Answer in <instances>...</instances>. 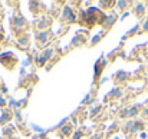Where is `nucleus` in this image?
<instances>
[{
  "mask_svg": "<svg viewBox=\"0 0 148 139\" xmlns=\"http://www.w3.org/2000/svg\"><path fill=\"white\" fill-rule=\"evenodd\" d=\"M79 22L81 25H85L88 27H94L97 25H105L106 16L103 14V12L98 7H89L88 10L81 12L79 14Z\"/></svg>",
  "mask_w": 148,
  "mask_h": 139,
  "instance_id": "1",
  "label": "nucleus"
},
{
  "mask_svg": "<svg viewBox=\"0 0 148 139\" xmlns=\"http://www.w3.org/2000/svg\"><path fill=\"white\" fill-rule=\"evenodd\" d=\"M16 62H17V59H16V56H13L12 52H4L0 55V63L3 66H6L7 69H13Z\"/></svg>",
  "mask_w": 148,
  "mask_h": 139,
  "instance_id": "2",
  "label": "nucleus"
},
{
  "mask_svg": "<svg viewBox=\"0 0 148 139\" xmlns=\"http://www.w3.org/2000/svg\"><path fill=\"white\" fill-rule=\"evenodd\" d=\"M144 128V123L141 121H128L125 125V131L127 134H137L138 131H141Z\"/></svg>",
  "mask_w": 148,
  "mask_h": 139,
  "instance_id": "3",
  "label": "nucleus"
},
{
  "mask_svg": "<svg viewBox=\"0 0 148 139\" xmlns=\"http://www.w3.org/2000/svg\"><path fill=\"white\" fill-rule=\"evenodd\" d=\"M106 65H108V62L103 57H99L98 60H97V63H95V80L99 79V76H101V73H102V70L105 69Z\"/></svg>",
  "mask_w": 148,
  "mask_h": 139,
  "instance_id": "4",
  "label": "nucleus"
},
{
  "mask_svg": "<svg viewBox=\"0 0 148 139\" xmlns=\"http://www.w3.org/2000/svg\"><path fill=\"white\" fill-rule=\"evenodd\" d=\"M62 19L65 20V22H68V23H73L75 20H76V16H75V13H73V10L71 9V7H63V13H62Z\"/></svg>",
  "mask_w": 148,
  "mask_h": 139,
  "instance_id": "5",
  "label": "nucleus"
},
{
  "mask_svg": "<svg viewBox=\"0 0 148 139\" xmlns=\"http://www.w3.org/2000/svg\"><path fill=\"white\" fill-rule=\"evenodd\" d=\"M25 25H26V22H25V19H23V17H20V16L13 17V20H12V26H13V27H16V29H17V32H19Z\"/></svg>",
  "mask_w": 148,
  "mask_h": 139,
  "instance_id": "6",
  "label": "nucleus"
},
{
  "mask_svg": "<svg viewBox=\"0 0 148 139\" xmlns=\"http://www.w3.org/2000/svg\"><path fill=\"white\" fill-rule=\"evenodd\" d=\"M38 42H39V45H46L48 43V40H49V32L48 30H43V32H40V33H38Z\"/></svg>",
  "mask_w": 148,
  "mask_h": 139,
  "instance_id": "7",
  "label": "nucleus"
},
{
  "mask_svg": "<svg viewBox=\"0 0 148 139\" xmlns=\"http://www.w3.org/2000/svg\"><path fill=\"white\" fill-rule=\"evenodd\" d=\"M116 19H118V16H115V14H112V16H108L106 17V20H105V25H103V27L105 29H109L115 22H116Z\"/></svg>",
  "mask_w": 148,
  "mask_h": 139,
  "instance_id": "8",
  "label": "nucleus"
},
{
  "mask_svg": "<svg viewBox=\"0 0 148 139\" xmlns=\"http://www.w3.org/2000/svg\"><path fill=\"white\" fill-rule=\"evenodd\" d=\"M134 12H135L137 16H143L144 12H145V4H144V3H138V4L134 7Z\"/></svg>",
  "mask_w": 148,
  "mask_h": 139,
  "instance_id": "9",
  "label": "nucleus"
},
{
  "mask_svg": "<svg viewBox=\"0 0 148 139\" xmlns=\"http://www.w3.org/2000/svg\"><path fill=\"white\" fill-rule=\"evenodd\" d=\"M115 79H116V80H119V82H124V80H127V79H128V73H127V72H124V70H119V72H116V73H115Z\"/></svg>",
  "mask_w": 148,
  "mask_h": 139,
  "instance_id": "10",
  "label": "nucleus"
},
{
  "mask_svg": "<svg viewBox=\"0 0 148 139\" xmlns=\"http://www.w3.org/2000/svg\"><path fill=\"white\" fill-rule=\"evenodd\" d=\"M122 96V92H121V89L119 88H114L109 95H108V97H114V99H118V97H121Z\"/></svg>",
  "mask_w": 148,
  "mask_h": 139,
  "instance_id": "11",
  "label": "nucleus"
},
{
  "mask_svg": "<svg viewBox=\"0 0 148 139\" xmlns=\"http://www.w3.org/2000/svg\"><path fill=\"white\" fill-rule=\"evenodd\" d=\"M10 118H12V115H10L9 112H6V110H4V112L1 113V116H0V123H1V125L7 123V122L10 121Z\"/></svg>",
  "mask_w": 148,
  "mask_h": 139,
  "instance_id": "12",
  "label": "nucleus"
},
{
  "mask_svg": "<svg viewBox=\"0 0 148 139\" xmlns=\"http://www.w3.org/2000/svg\"><path fill=\"white\" fill-rule=\"evenodd\" d=\"M19 46L22 47V49H26V47L29 46V37L27 36H22L19 39Z\"/></svg>",
  "mask_w": 148,
  "mask_h": 139,
  "instance_id": "13",
  "label": "nucleus"
},
{
  "mask_svg": "<svg viewBox=\"0 0 148 139\" xmlns=\"http://www.w3.org/2000/svg\"><path fill=\"white\" fill-rule=\"evenodd\" d=\"M60 134H62L63 136H68V135H71V134H72V126H71V125H65V126H62V129H60Z\"/></svg>",
  "mask_w": 148,
  "mask_h": 139,
  "instance_id": "14",
  "label": "nucleus"
},
{
  "mask_svg": "<svg viewBox=\"0 0 148 139\" xmlns=\"http://www.w3.org/2000/svg\"><path fill=\"white\" fill-rule=\"evenodd\" d=\"M84 42H85V37L78 35V36H75V37H73V40H72V45H73V46H78V45H81V43H84Z\"/></svg>",
  "mask_w": 148,
  "mask_h": 139,
  "instance_id": "15",
  "label": "nucleus"
},
{
  "mask_svg": "<svg viewBox=\"0 0 148 139\" xmlns=\"http://www.w3.org/2000/svg\"><path fill=\"white\" fill-rule=\"evenodd\" d=\"M138 112H140V106H138V105H135V106L130 108V118L137 116V115H138Z\"/></svg>",
  "mask_w": 148,
  "mask_h": 139,
  "instance_id": "16",
  "label": "nucleus"
},
{
  "mask_svg": "<svg viewBox=\"0 0 148 139\" xmlns=\"http://www.w3.org/2000/svg\"><path fill=\"white\" fill-rule=\"evenodd\" d=\"M115 4L118 6V9H119V10H125V9H127V6H128L130 3H128V1H116Z\"/></svg>",
  "mask_w": 148,
  "mask_h": 139,
  "instance_id": "17",
  "label": "nucleus"
},
{
  "mask_svg": "<svg viewBox=\"0 0 148 139\" xmlns=\"http://www.w3.org/2000/svg\"><path fill=\"white\" fill-rule=\"evenodd\" d=\"M52 53H53V50H52V49H46V50L43 52V55H42V57L48 60V59H49L50 56H52Z\"/></svg>",
  "mask_w": 148,
  "mask_h": 139,
  "instance_id": "18",
  "label": "nucleus"
},
{
  "mask_svg": "<svg viewBox=\"0 0 148 139\" xmlns=\"http://www.w3.org/2000/svg\"><path fill=\"white\" fill-rule=\"evenodd\" d=\"M119 116H121V118H130V108L122 109V112L119 113Z\"/></svg>",
  "mask_w": 148,
  "mask_h": 139,
  "instance_id": "19",
  "label": "nucleus"
},
{
  "mask_svg": "<svg viewBox=\"0 0 148 139\" xmlns=\"http://www.w3.org/2000/svg\"><path fill=\"white\" fill-rule=\"evenodd\" d=\"M114 4H115V1H101V6H105V9H108Z\"/></svg>",
  "mask_w": 148,
  "mask_h": 139,
  "instance_id": "20",
  "label": "nucleus"
},
{
  "mask_svg": "<svg viewBox=\"0 0 148 139\" xmlns=\"http://www.w3.org/2000/svg\"><path fill=\"white\" fill-rule=\"evenodd\" d=\"M82 135H84V134H82V131H76V132L73 134V139H81L82 138Z\"/></svg>",
  "mask_w": 148,
  "mask_h": 139,
  "instance_id": "21",
  "label": "nucleus"
},
{
  "mask_svg": "<svg viewBox=\"0 0 148 139\" xmlns=\"http://www.w3.org/2000/svg\"><path fill=\"white\" fill-rule=\"evenodd\" d=\"M101 36H102V33H101V35H97L95 37H92V43H94V45H97L99 40H101Z\"/></svg>",
  "mask_w": 148,
  "mask_h": 139,
  "instance_id": "22",
  "label": "nucleus"
},
{
  "mask_svg": "<svg viewBox=\"0 0 148 139\" xmlns=\"http://www.w3.org/2000/svg\"><path fill=\"white\" fill-rule=\"evenodd\" d=\"M99 110H101V106H97V108H94V109L91 110V115H92V116H94V115H97Z\"/></svg>",
  "mask_w": 148,
  "mask_h": 139,
  "instance_id": "23",
  "label": "nucleus"
},
{
  "mask_svg": "<svg viewBox=\"0 0 148 139\" xmlns=\"http://www.w3.org/2000/svg\"><path fill=\"white\" fill-rule=\"evenodd\" d=\"M143 30H144V32H148V17L145 19V22H144V25H143Z\"/></svg>",
  "mask_w": 148,
  "mask_h": 139,
  "instance_id": "24",
  "label": "nucleus"
},
{
  "mask_svg": "<svg viewBox=\"0 0 148 139\" xmlns=\"http://www.w3.org/2000/svg\"><path fill=\"white\" fill-rule=\"evenodd\" d=\"M4 105H6V100H4V97L0 96V106H4Z\"/></svg>",
  "mask_w": 148,
  "mask_h": 139,
  "instance_id": "25",
  "label": "nucleus"
},
{
  "mask_svg": "<svg viewBox=\"0 0 148 139\" xmlns=\"http://www.w3.org/2000/svg\"><path fill=\"white\" fill-rule=\"evenodd\" d=\"M137 30H138V26H135V27H134V29H132V30H131V32L128 33V35H134V33H135Z\"/></svg>",
  "mask_w": 148,
  "mask_h": 139,
  "instance_id": "26",
  "label": "nucleus"
},
{
  "mask_svg": "<svg viewBox=\"0 0 148 139\" xmlns=\"http://www.w3.org/2000/svg\"><path fill=\"white\" fill-rule=\"evenodd\" d=\"M143 115H144L145 118H148V108H147V109H145V110H144V112H143Z\"/></svg>",
  "mask_w": 148,
  "mask_h": 139,
  "instance_id": "27",
  "label": "nucleus"
}]
</instances>
